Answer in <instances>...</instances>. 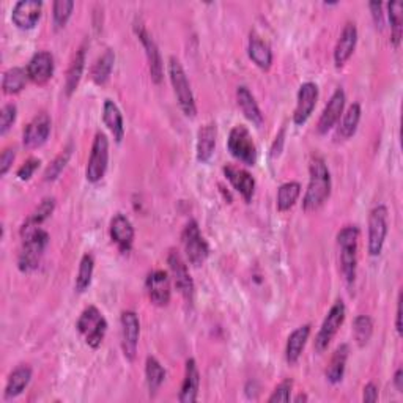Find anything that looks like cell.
Here are the masks:
<instances>
[{
	"label": "cell",
	"mask_w": 403,
	"mask_h": 403,
	"mask_svg": "<svg viewBox=\"0 0 403 403\" xmlns=\"http://www.w3.org/2000/svg\"><path fill=\"white\" fill-rule=\"evenodd\" d=\"M309 172L311 179L303 199V208L306 211H315L322 207L331 194V175L322 158L312 160Z\"/></svg>",
	"instance_id": "obj_1"
},
{
	"label": "cell",
	"mask_w": 403,
	"mask_h": 403,
	"mask_svg": "<svg viewBox=\"0 0 403 403\" xmlns=\"http://www.w3.org/2000/svg\"><path fill=\"white\" fill-rule=\"evenodd\" d=\"M20 234H23L24 241L19 252L18 265L23 272H30L40 266L41 257H43L47 244H49V235L41 227L20 230Z\"/></svg>",
	"instance_id": "obj_2"
},
{
	"label": "cell",
	"mask_w": 403,
	"mask_h": 403,
	"mask_svg": "<svg viewBox=\"0 0 403 403\" xmlns=\"http://www.w3.org/2000/svg\"><path fill=\"white\" fill-rule=\"evenodd\" d=\"M337 243L340 248V266H342V275L348 284H353L354 277H356L359 229L356 225H347V227L339 231Z\"/></svg>",
	"instance_id": "obj_3"
},
{
	"label": "cell",
	"mask_w": 403,
	"mask_h": 403,
	"mask_svg": "<svg viewBox=\"0 0 403 403\" xmlns=\"http://www.w3.org/2000/svg\"><path fill=\"white\" fill-rule=\"evenodd\" d=\"M169 76H170V82H172L175 97L176 100H179V104H180L183 114L191 119L196 117L197 107H196L193 90H191L186 73H184L181 64L175 57H170L169 60Z\"/></svg>",
	"instance_id": "obj_4"
},
{
	"label": "cell",
	"mask_w": 403,
	"mask_h": 403,
	"mask_svg": "<svg viewBox=\"0 0 403 403\" xmlns=\"http://www.w3.org/2000/svg\"><path fill=\"white\" fill-rule=\"evenodd\" d=\"M78 331L84 336L88 347L98 348L107 332V322L95 306L87 307L78 320Z\"/></svg>",
	"instance_id": "obj_5"
},
{
	"label": "cell",
	"mask_w": 403,
	"mask_h": 403,
	"mask_svg": "<svg viewBox=\"0 0 403 403\" xmlns=\"http://www.w3.org/2000/svg\"><path fill=\"white\" fill-rule=\"evenodd\" d=\"M229 152L235 160L246 164V166H254L257 161V148L251 138V133L244 126H235L229 134L227 140Z\"/></svg>",
	"instance_id": "obj_6"
},
{
	"label": "cell",
	"mask_w": 403,
	"mask_h": 403,
	"mask_svg": "<svg viewBox=\"0 0 403 403\" xmlns=\"http://www.w3.org/2000/svg\"><path fill=\"white\" fill-rule=\"evenodd\" d=\"M181 241L188 262L194 266H200L208 257V244L200 234L199 225L196 221H189L181 234Z\"/></svg>",
	"instance_id": "obj_7"
},
{
	"label": "cell",
	"mask_w": 403,
	"mask_h": 403,
	"mask_svg": "<svg viewBox=\"0 0 403 403\" xmlns=\"http://www.w3.org/2000/svg\"><path fill=\"white\" fill-rule=\"evenodd\" d=\"M387 235V208L378 205L371 211L368 216V254L377 257L381 254Z\"/></svg>",
	"instance_id": "obj_8"
},
{
	"label": "cell",
	"mask_w": 403,
	"mask_h": 403,
	"mask_svg": "<svg viewBox=\"0 0 403 403\" xmlns=\"http://www.w3.org/2000/svg\"><path fill=\"white\" fill-rule=\"evenodd\" d=\"M109 162V140L104 133H97L92 145V153L88 158L85 176L90 183L101 181L107 170Z\"/></svg>",
	"instance_id": "obj_9"
},
{
	"label": "cell",
	"mask_w": 403,
	"mask_h": 403,
	"mask_svg": "<svg viewBox=\"0 0 403 403\" xmlns=\"http://www.w3.org/2000/svg\"><path fill=\"white\" fill-rule=\"evenodd\" d=\"M345 320V304L344 301H336L331 307V311L327 312V315L325 318V322L320 327V331L315 337V350L318 353H323L327 345L331 344V340L336 336L339 327L342 326Z\"/></svg>",
	"instance_id": "obj_10"
},
{
	"label": "cell",
	"mask_w": 403,
	"mask_h": 403,
	"mask_svg": "<svg viewBox=\"0 0 403 403\" xmlns=\"http://www.w3.org/2000/svg\"><path fill=\"white\" fill-rule=\"evenodd\" d=\"M121 323V348L123 354L128 361H134L138 353L139 336H140V323L139 317L133 311H125L120 318Z\"/></svg>",
	"instance_id": "obj_11"
},
{
	"label": "cell",
	"mask_w": 403,
	"mask_h": 403,
	"mask_svg": "<svg viewBox=\"0 0 403 403\" xmlns=\"http://www.w3.org/2000/svg\"><path fill=\"white\" fill-rule=\"evenodd\" d=\"M169 266H170V271H172L174 284L176 287V290L181 293V296L186 299L188 303H193L194 282H193V277H191V275H189L186 263H184V260L179 252L170 251Z\"/></svg>",
	"instance_id": "obj_12"
},
{
	"label": "cell",
	"mask_w": 403,
	"mask_h": 403,
	"mask_svg": "<svg viewBox=\"0 0 403 403\" xmlns=\"http://www.w3.org/2000/svg\"><path fill=\"white\" fill-rule=\"evenodd\" d=\"M41 13H43V2H40V0H20L13 8L11 20L18 29L30 30L37 25Z\"/></svg>",
	"instance_id": "obj_13"
},
{
	"label": "cell",
	"mask_w": 403,
	"mask_h": 403,
	"mask_svg": "<svg viewBox=\"0 0 403 403\" xmlns=\"http://www.w3.org/2000/svg\"><path fill=\"white\" fill-rule=\"evenodd\" d=\"M318 100V87L313 82H306L299 87L298 92V102L295 114H293V121L295 125H304L309 120V117L313 112V109L317 106Z\"/></svg>",
	"instance_id": "obj_14"
},
{
	"label": "cell",
	"mask_w": 403,
	"mask_h": 403,
	"mask_svg": "<svg viewBox=\"0 0 403 403\" xmlns=\"http://www.w3.org/2000/svg\"><path fill=\"white\" fill-rule=\"evenodd\" d=\"M145 287L150 301H152L155 306L164 307L169 304L170 293L172 291H170V279L166 271L156 270L153 272H150Z\"/></svg>",
	"instance_id": "obj_15"
},
{
	"label": "cell",
	"mask_w": 403,
	"mask_h": 403,
	"mask_svg": "<svg viewBox=\"0 0 403 403\" xmlns=\"http://www.w3.org/2000/svg\"><path fill=\"white\" fill-rule=\"evenodd\" d=\"M51 134V119L49 115L41 112L33 119L24 129L23 142L27 148L41 147Z\"/></svg>",
	"instance_id": "obj_16"
},
{
	"label": "cell",
	"mask_w": 403,
	"mask_h": 403,
	"mask_svg": "<svg viewBox=\"0 0 403 403\" xmlns=\"http://www.w3.org/2000/svg\"><path fill=\"white\" fill-rule=\"evenodd\" d=\"M27 74L33 84L43 85L52 78L54 74V57L51 52H37L27 65Z\"/></svg>",
	"instance_id": "obj_17"
},
{
	"label": "cell",
	"mask_w": 403,
	"mask_h": 403,
	"mask_svg": "<svg viewBox=\"0 0 403 403\" xmlns=\"http://www.w3.org/2000/svg\"><path fill=\"white\" fill-rule=\"evenodd\" d=\"M344 106H345V92L342 88H337V90L332 93L331 100L327 101L322 117L318 120L317 131L320 134H326L330 129L334 128V125L339 121L340 115L344 112Z\"/></svg>",
	"instance_id": "obj_18"
},
{
	"label": "cell",
	"mask_w": 403,
	"mask_h": 403,
	"mask_svg": "<svg viewBox=\"0 0 403 403\" xmlns=\"http://www.w3.org/2000/svg\"><path fill=\"white\" fill-rule=\"evenodd\" d=\"M358 43V29L356 25L353 23H348L340 37L337 40L336 49H334V64H336L337 68L344 66L350 57L353 56L354 47H356Z\"/></svg>",
	"instance_id": "obj_19"
},
{
	"label": "cell",
	"mask_w": 403,
	"mask_h": 403,
	"mask_svg": "<svg viewBox=\"0 0 403 403\" xmlns=\"http://www.w3.org/2000/svg\"><path fill=\"white\" fill-rule=\"evenodd\" d=\"M111 238L123 254L131 251L134 243V227L126 216L120 213L114 216L111 221Z\"/></svg>",
	"instance_id": "obj_20"
},
{
	"label": "cell",
	"mask_w": 403,
	"mask_h": 403,
	"mask_svg": "<svg viewBox=\"0 0 403 403\" xmlns=\"http://www.w3.org/2000/svg\"><path fill=\"white\" fill-rule=\"evenodd\" d=\"M138 35L142 41L143 47H145V54L148 59V66H150V74H152V79L155 84H161L162 80V60H161V54L158 46H156L155 40L152 38V35L143 29L140 25L138 29Z\"/></svg>",
	"instance_id": "obj_21"
},
{
	"label": "cell",
	"mask_w": 403,
	"mask_h": 403,
	"mask_svg": "<svg viewBox=\"0 0 403 403\" xmlns=\"http://www.w3.org/2000/svg\"><path fill=\"white\" fill-rule=\"evenodd\" d=\"M224 174L225 179L231 183V186L243 196V199L246 202H251L255 191L254 176H252L249 172H246L244 169H238L234 166L224 167Z\"/></svg>",
	"instance_id": "obj_22"
},
{
	"label": "cell",
	"mask_w": 403,
	"mask_h": 403,
	"mask_svg": "<svg viewBox=\"0 0 403 403\" xmlns=\"http://www.w3.org/2000/svg\"><path fill=\"white\" fill-rule=\"evenodd\" d=\"M199 385H200L199 368H197L194 359H188L186 368H184V380L181 385L179 400L181 403H194L197 400V394H199Z\"/></svg>",
	"instance_id": "obj_23"
},
{
	"label": "cell",
	"mask_w": 403,
	"mask_h": 403,
	"mask_svg": "<svg viewBox=\"0 0 403 403\" xmlns=\"http://www.w3.org/2000/svg\"><path fill=\"white\" fill-rule=\"evenodd\" d=\"M311 336V325L299 326L298 330L293 331L290 334L289 340H287V348H285V358L289 364H296L299 356L306 347V342L309 340Z\"/></svg>",
	"instance_id": "obj_24"
},
{
	"label": "cell",
	"mask_w": 403,
	"mask_h": 403,
	"mask_svg": "<svg viewBox=\"0 0 403 403\" xmlns=\"http://www.w3.org/2000/svg\"><path fill=\"white\" fill-rule=\"evenodd\" d=\"M236 101H238V106H240L241 109V112L244 114V117L254 123L255 126H260L263 123V114L260 111V107H258L255 98L252 97V93L249 92L248 87H244V85L238 87Z\"/></svg>",
	"instance_id": "obj_25"
},
{
	"label": "cell",
	"mask_w": 403,
	"mask_h": 403,
	"mask_svg": "<svg viewBox=\"0 0 403 403\" xmlns=\"http://www.w3.org/2000/svg\"><path fill=\"white\" fill-rule=\"evenodd\" d=\"M217 128L215 123H208L200 128L199 140H197V160L200 162H208L216 148Z\"/></svg>",
	"instance_id": "obj_26"
},
{
	"label": "cell",
	"mask_w": 403,
	"mask_h": 403,
	"mask_svg": "<svg viewBox=\"0 0 403 403\" xmlns=\"http://www.w3.org/2000/svg\"><path fill=\"white\" fill-rule=\"evenodd\" d=\"M32 380V368L29 366H19L11 372L5 386V399H15L19 394H23L24 389L29 386Z\"/></svg>",
	"instance_id": "obj_27"
},
{
	"label": "cell",
	"mask_w": 403,
	"mask_h": 403,
	"mask_svg": "<svg viewBox=\"0 0 403 403\" xmlns=\"http://www.w3.org/2000/svg\"><path fill=\"white\" fill-rule=\"evenodd\" d=\"M102 120H104V125L109 128V131L112 133L114 139L117 142H121L123 136H125V126H123V117L120 109L114 101L106 100L104 107H102Z\"/></svg>",
	"instance_id": "obj_28"
},
{
	"label": "cell",
	"mask_w": 403,
	"mask_h": 403,
	"mask_svg": "<svg viewBox=\"0 0 403 403\" xmlns=\"http://www.w3.org/2000/svg\"><path fill=\"white\" fill-rule=\"evenodd\" d=\"M248 52L251 60L254 61L258 68H262V70H270V66L272 64L271 47L266 44L260 37H257L255 33H252L251 35Z\"/></svg>",
	"instance_id": "obj_29"
},
{
	"label": "cell",
	"mask_w": 403,
	"mask_h": 403,
	"mask_svg": "<svg viewBox=\"0 0 403 403\" xmlns=\"http://www.w3.org/2000/svg\"><path fill=\"white\" fill-rule=\"evenodd\" d=\"M348 353H350V348L348 345L342 344L340 347H337V350L334 351L332 358L327 364L326 368V378L330 383L337 385L342 381L344 373H345V366H347V359H348Z\"/></svg>",
	"instance_id": "obj_30"
},
{
	"label": "cell",
	"mask_w": 403,
	"mask_h": 403,
	"mask_svg": "<svg viewBox=\"0 0 403 403\" xmlns=\"http://www.w3.org/2000/svg\"><path fill=\"white\" fill-rule=\"evenodd\" d=\"M84 65H85V49L84 47H80V49L76 52V56H74L70 68H68L66 80H65L66 97H71V95L76 92L82 78V73H84Z\"/></svg>",
	"instance_id": "obj_31"
},
{
	"label": "cell",
	"mask_w": 403,
	"mask_h": 403,
	"mask_svg": "<svg viewBox=\"0 0 403 403\" xmlns=\"http://www.w3.org/2000/svg\"><path fill=\"white\" fill-rule=\"evenodd\" d=\"M115 54L112 49H107L102 56L97 60V64L92 68V79L97 85H104L109 80L114 70Z\"/></svg>",
	"instance_id": "obj_32"
},
{
	"label": "cell",
	"mask_w": 403,
	"mask_h": 403,
	"mask_svg": "<svg viewBox=\"0 0 403 403\" xmlns=\"http://www.w3.org/2000/svg\"><path fill=\"white\" fill-rule=\"evenodd\" d=\"M145 377H147V386H148V392L150 395H156V392L160 391L161 385L166 380V371L161 366V363L153 356L147 358V364H145Z\"/></svg>",
	"instance_id": "obj_33"
},
{
	"label": "cell",
	"mask_w": 403,
	"mask_h": 403,
	"mask_svg": "<svg viewBox=\"0 0 403 403\" xmlns=\"http://www.w3.org/2000/svg\"><path fill=\"white\" fill-rule=\"evenodd\" d=\"M27 79H29V74L24 68H10L8 71H5L4 79H2V88L6 95H15L19 93L27 84Z\"/></svg>",
	"instance_id": "obj_34"
},
{
	"label": "cell",
	"mask_w": 403,
	"mask_h": 403,
	"mask_svg": "<svg viewBox=\"0 0 403 403\" xmlns=\"http://www.w3.org/2000/svg\"><path fill=\"white\" fill-rule=\"evenodd\" d=\"M54 208H56V199H54V197H46V199L38 205V208L29 216V219L25 221L23 230L40 227V225L54 213Z\"/></svg>",
	"instance_id": "obj_35"
},
{
	"label": "cell",
	"mask_w": 403,
	"mask_h": 403,
	"mask_svg": "<svg viewBox=\"0 0 403 403\" xmlns=\"http://www.w3.org/2000/svg\"><path fill=\"white\" fill-rule=\"evenodd\" d=\"M299 194H301V186L296 181L284 183L277 191V210L289 211L293 205L296 203Z\"/></svg>",
	"instance_id": "obj_36"
},
{
	"label": "cell",
	"mask_w": 403,
	"mask_h": 403,
	"mask_svg": "<svg viewBox=\"0 0 403 403\" xmlns=\"http://www.w3.org/2000/svg\"><path fill=\"white\" fill-rule=\"evenodd\" d=\"M387 16L391 20V41L395 47L400 46L402 24H403V5L400 2L387 4Z\"/></svg>",
	"instance_id": "obj_37"
},
{
	"label": "cell",
	"mask_w": 403,
	"mask_h": 403,
	"mask_svg": "<svg viewBox=\"0 0 403 403\" xmlns=\"http://www.w3.org/2000/svg\"><path fill=\"white\" fill-rule=\"evenodd\" d=\"M373 334V322L371 317L367 315H359L354 318L353 323V337L356 340V344L359 347H364L368 344Z\"/></svg>",
	"instance_id": "obj_38"
},
{
	"label": "cell",
	"mask_w": 403,
	"mask_h": 403,
	"mask_svg": "<svg viewBox=\"0 0 403 403\" xmlns=\"http://www.w3.org/2000/svg\"><path fill=\"white\" fill-rule=\"evenodd\" d=\"M93 268H95L93 255L85 254L80 260L79 272H78V277H76V290L79 293H84L88 287H90L92 277H93Z\"/></svg>",
	"instance_id": "obj_39"
},
{
	"label": "cell",
	"mask_w": 403,
	"mask_h": 403,
	"mask_svg": "<svg viewBox=\"0 0 403 403\" xmlns=\"http://www.w3.org/2000/svg\"><path fill=\"white\" fill-rule=\"evenodd\" d=\"M359 120H361V106L358 104V102H354V104L348 107L342 125H340L339 134L342 136L344 139H350L351 136L356 133Z\"/></svg>",
	"instance_id": "obj_40"
},
{
	"label": "cell",
	"mask_w": 403,
	"mask_h": 403,
	"mask_svg": "<svg viewBox=\"0 0 403 403\" xmlns=\"http://www.w3.org/2000/svg\"><path fill=\"white\" fill-rule=\"evenodd\" d=\"M74 8L73 0H57L52 5V18H54V29L60 30L66 25L68 19L71 18Z\"/></svg>",
	"instance_id": "obj_41"
},
{
	"label": "cell",
	"mask_w": 403,
	"mask_h": 403,
	"mask_svg": "<svg viewBox=\"0 0 403 403\" xmlns=\"http://www.w3.org/2000/svg\"><path fill=\"white\" fill-rule=\"evenodd\" d=\"M70 156H71V145L68 147V148H65L64 152H61L57 156V158L49 164V167H47L46 172H44V180L46 181H54V180H56L57 176L61 174V170L65 169L68 161H70Z\"/></svg>",
	"instance_id": "obj_42"
},
{
	"label": "cell",
	"mask_w": 403,
	"mask_h": 403,
	"mask_svg": "<svg viewBox=\"0 0 403 403\" xmlns=\"http://www.w3.org/2000/svg\"><path fill=\"white\" fill-rule=\"evenodd\" d=\"M18 109L15 104H5L0 112V134H6L8 129L13 126V123L16 121Z\"/></svg>",
	"instance_id": "obj_43"
},
{
	"label": "cell",
	"mask_w": 403,
	"mask_h": 403,
	"mask_svg": "<svg viewBox=\"0 0 403 403\" xmlns=\"http://www.w3.org/2000/svg\"><path fill=\"white\" fill-rule=\"evenodd\" d=\"M291 387H293V381L291 380H285L279 385L275 391H272L271 397L268 399L270 403H276V402H290V394H291Z\"/></svg>",
	"instance_id": "obj_44"
},
{
	"label": "cell",
	"mask_w": 403,
	"mask_h": 403,
	"mask_svg": "<svg viewBox=\"0 0 403 403\" xmlns=\"http://www.w3.org/2000/svg\"><path fill=\"white\" fill-rule=\"evenodd\" d=\"M38 167H40V160H37V158L27 160V161L23 164V166L19 167V170H18V179L23 180V181L30 180L32 175L35 174V170H37Z\"/></svg>",
	"instance_id": "obj_45"
},
{
	"label": "cell",
	"mask_w": 403,
	"mask_h": 403,
	"mask_svg": "<svg viewBox=\"0 0 403 403\" xmlns=\"http://www.w3.org/2000/svg\"><path fill=\"white\" fill-rule=\"evenodd\" d=\"M15 156H16L15 148H5L4 150L2 156H0V174L5 175L6 172H8L13 161H15Z\"/></svg>",
	"instance_id": "obj_46"
},
{
	"label": "cell",
	"mask_w": 403,
	"mask_h": 403,
	"mask_svg": "<svg viewBox=\"0 0 403 403\" xmlns=\"http://www.w3.org/2000/svg\"><path fill=\"white\" fill-rule=\"evenodd\" d=\"M371 10H372V16H373V20H375V24H377V27H383V11H381V8H383V5H381L380 2H372L371 5Z\"/></svg>",
	"instance_id": "obj_47"
},
{
	"label": "cell",
	"mask_w": 403,
	"mask_h": 403,
	"mask_svg": "<svg viewBox=\"0 0 403 403\" xmlns=\"http://www.w3.org/2000/svg\"><path fill=\"white\" fill-rule=\"evenodd\" d=\"M363 400H364V402H377V400H378V387L375 386L373 383H368V385L364 387Z\"/></svg>",
	"instance_id": "obj_48"
},
{
	"label": "cell",
	"mask_w": 403,
	"mask_h": 403,
	"mask_svg": "<svg viewBox=\"0 0 403 403\" xmlns=\"http://www.w3.org/2000/svg\"><path fill=\"white\" fill-rule=\"evenodd\" d=\"M395 330H397L399 336H402V293L399 295L397 313H395Z\"/></svg>",
	"instance_id": "obj_49"
},
{
	"label": "cell",
	"mask_w": 403,
	"mask_h": 403,
	"mask_svg": "<svg viewBox=\"0 0 403 403\" xmlns=\"http://www.w3.org/2000/svg\"><path fill=\"white\" fill-rule=\"evenodd\" d=\"M394 385H395V389H397L399 392H403V371H402V367L397 368V372H395Z\"/></svg>",
	"instance_id": "obj_50"
},
{
	"label": "cell",
	"mask_w": 403,
	"mask_h": 403,
	"mask_svg": "<svg viewBox=\"0 0 403 403\" xmlns=\"http://www.w3.org/2000/svg\"><path fill=\"white\" fill-rule=\"evenodd\" d=\"M301 400H303V402H306V400H307V397H306V395H304V394H299V395H298V397L295 399V402H301Z\"/></svg>",
	"instance_id": "obj_51"
}]
</instances>
